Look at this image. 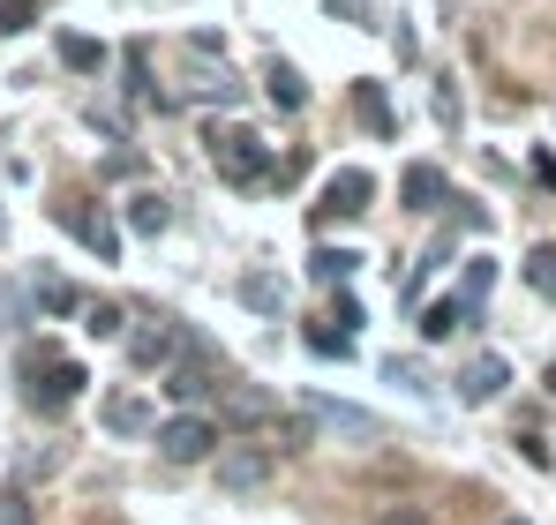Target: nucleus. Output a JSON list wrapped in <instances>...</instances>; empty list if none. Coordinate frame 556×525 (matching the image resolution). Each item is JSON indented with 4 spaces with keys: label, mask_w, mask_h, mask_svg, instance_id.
<instances>
[{
    "label": "nucleus",
    "mask_w": 556,
    "mask_h": 525,
    "mask_svg": "<svg viewBox=\"0 0 556 525\" xmlns=\"http://www.w3.org/2000/svg\"><path fill=\"white\" fill-rule=\"evenodd\" d=\"M91 338H121V308H91Z\"/></svg>",
    "instance_id": "obj_28"
},
{
    "label": "nucleus",
    "mask_w": 556,
    "mask_h": 525,
    "mask_svg": "<svg viewBox=\"0 0 556 525\" xmlns=\"http://www.w3.org/2000/svg\"><path fill=\"white\" fill-rule=\"evenodd\" d=\"M61 68H76V76H98V68H105V46L68 30V38H61Z\"/></svg>",
    "instance_id": "obj_17"
},
{
    "label": "nucleus",
    "mask_w": 556,
    "mask_h": 525,
    "mask_svg": "<svg viewBox=\"0 0 556 525\" xmlns=\"http://www.w3.org/2000/svg\"><path fill=\"white\" fill-rule=\"evenodd\" d=\"M188 98H203V105H233L241 98V76L211 53V46H195V68H188Z\"/></svg>",
    "instance_id": "obj_8"
},
{
    "label": "nucleus",
    "mask_w": 556,
    "mask_h": 525,
    "mask_svg": "<svg viewBox=\"0 0 556 525\" xmlns=\"http://www.w3.org/2000/svg\"><path fill=\"white\" fill-rule=\"evenodd\" d=\"M61 226H76V233H84V241H91V256H121V233H113V218H105V210H61Z\"/></svg>",
    "instance_id": "obj_12"
},
{
    "label": "nucleus",
    "mask_w": 556,
    "mask_h": 525,
    "mask_svg": "<svg viewBox=\"0 0 556 525\" xmlns=\"http://www.w3.org/2000/svg\"><path fill=\"white\" fill-rule=\"evenodd\" d=\"M105 428H113V436H143V428H151L143 398H113V406H105Z\"/></svg>",
    "instance_id": "obj_20"
},
{
    "label": "nucleus",
    "mask_w": 556,
    "mask_h": 525,
    "mask_svg": "<svg viewBox=\"0 0 556 525\" xmlns=\"http://www.w3.org/2000/svg\"><path fill=\"white\" fill-rule=\"evenodd\" d=\"M527 285H534L542 300H556V248H534V256H527Z\"/></svg>",
    "instance_id": "obj_24"
},
{
    "label": "nucleus",
    "mask_w": 556,
    "mask_h": 525,
    "mask_svg": "<svg viewBox=\"0 0 556 525\" xmlns=\"http://www.w3.org/2000/svg\"><path fill=\"white\" fill-rule=\"evenodd\" d=\"M0 233H8V218H0Z\"/></svg>",
    "instance_id": "obj_33"
},
{
    "label": "nucleus",
    "mask_w": 556,
    "mask_h": 525,
    "mask_svg": "<svg viewBox=\"0 0 556 525\" xmlns=\"http://www.w3.org/2000/svg\"><path fill=\"white\" fill-rule=\"evenodd\" d=\"M504 383H511L504 353H473V360L459 368V398H466V406H489V398H504Z\"/></svg>",
    "instance_id": "obj_9"
},
{
    "label": "nucleus",
    "mask_w": 556,
    "mask_h": 525,
    "mask_svg": "<svg viewBox=\"0 0 556 525\" xmlns=\"http://www.w3.org/2000/svg\"><path fill=\"white\" fill-rule=\"evenodd\" d=\"M271 481V458L264 450H218V488L226 496H249V488H264Z\"/></svg>",
    "instance_id": "obj_10"
},
{
    "label": "nucleus",
    "mask_w": 556,
    "mask_h": 525,
    "mask_svg": "<svg viewBox=\"0 0 556 525\" xmlns=\"http://www.w3.org/2000/svg\"><path fill=\"white\" fill-rule=\"evenodd\" d=\"M121 346H128L136 368H166V360L181 353V331H174L166 316H143V323H128V338H121Z\"/></svg>",
    "instance_id": "obj_7"
},
{
    "label": "nucleus",
    "mask_w": 556,
    "mask_h": 525,
    "mask_svg": "<svg viewBox=\"0 0 556 525\" xmlns=\"http://www.w3.org/2000/svg\"><path fill=\"white\" fill-rule=\"evenodd\" d=\"M383 375H391L399 390H429V368H421L414 353H391V360H383Z\"/></svg>",
    "instance_id": "obj_23"
},
{
    "label": "nucleus",
    "mask_w": 556,
    "mask_h": 525,
    "mask_svg": "<svg viewBox=\"0 0 556 525\" xmlns=\"http://www.w3.org/2000/svg\"><path fill=\"white\" fill-rule=\"evenodd\" d=\"M301 413H308L316 428H339V436H354V443H376V436H383V421H376V413L346 406V398H324V390H308V398H301Z\"/></svg>",
    "instance_id": "obj_6"
},
{
    "label": "nucleus",
    "mask_w": 556,
    "mask_h": 525,
    "mask_svg": "<svg viewBox=\"0 0 556 525\" xmlns=\"http://www.w3.org/2000/svg\"><path fill=\"white\" fill-rule=\"evenodd\" d=\"M301 338H308L316 353H346V331H301Z\"/></svg>",
    "instance_id": "obj_29"
},
{
    "label": "nucleus",
    "mask_w": 556,
    "mask_h": 525,
    "mask_svg": "<svg viewBox=\"0 0 556 525\" xmlns=\"http://www.w3.org/2000/svg\"><path fill=\"white\" fill-rule=\"evenodd\" d=\"M399 195H406V210H444V203H452V180L437 174V166H406Z\"/></svg>",
    "instance_id": "obj_11"
},
{
    "label": "nucleus",
    "mask_w": 556,
    "mask_h": 525,
    "mask_svg": "<svg viewBox=\"0 0 556 525\" xmlns=\"http://www.w3.org/2000/svg\"><path fill=\"white\" fill-rule=\"evenodd\" d=\"M0 525H38V511H30L23 488H0Z\"/></svg>",
    "instance_id": "obj_26"
},
{
    "label": "nucleus",
    "mask_w": 556,
    "mask_h": 525,
    "mask_svg": "<svg viewBox=\"0 0 556 525\" xmlns=\"http://www.w3.org/2000/svg\"><path fill=\"white\" fill-rule=\"evenodd\" d=\"M354 105H362V120H369L376 136H391V128H399V120H391V98H383V84H362V90H354Z\"/></svg>",
    "instance_id": "obj_21"
},
{
    "label": "nucleus",
    "mask_w": 556,
    "mask_h": 525,
    "mask_svg": "<svg viewBox=\"0 0 556 525\" xmlns=\"http://www.w3.org/2000/svg\"><path fill=\"white\" fill-rule=\"evenodd\" d=\"M46 0H0V38H15V30H30V15H38Z\"/></svg>",
    "instance_id": "obj_25"
},
{
    "label": "nucleus",
    "mask_w": 556,
    "mask_h": 525,
    "mask_svg": "<svg viewBox=\"0 0 556 525\" xmlns=\"http://www.w3.org/2000/svg\"><path fill=\"white\" fill-rule=\"evenodd\" d=\"M159 458H166V465H203V458H218V421L174 413V421L159 428Z\"/></svg>",
    "instance_id": "obj_4"
},
{
    "label": "nucleus",
    "mask_w": 556,
    "mask_h": 525,
    "mask_svg": "<svg viewBox=\"0 0 556 525\" xmlns=\"http://www.w3.org/2000/svg\"><path fill=\"white\" fill-rule=\"evenodd\" d=\"M549 390H556V360H549Z\"/></svg>",
    "instance_id": "obj_31"
},
{
    "label": "nucleus",
    "mask_w": 556,
    "mask_h": 525,
    "mask_svg": "<svg viewBox=\"0 0 556 525\" xmlns=\"http://www.w3.org/2000/svg\"><path fill=\"white\" fill-rule=\"evenodd\" d=\"M241 300H249V308H264V316H278V308H286V278H271V270H256V278L241 285Z\"/></svg>",
    "instance_id": "obj_18"
},
{
    "label": "nucleus",
    "mask_w": 556,
    "mask_h": 525,
    "mask_svg": "<svg viewBox=\"0 0 556 525\" xmlns=\"http://www.w3.org/2000/svg\"><path fill=\"white\" fill-rule=\"evenodd\" d=\"M211 158H218V174L233 180V188L271 180V143H264L256 128H226V136H211Z\"/></svg>",
    "instance_id": "obj_2"
},
{
    "label": "nucleus",
    "mask_w": 556,
    "mask_h": 525,
    "mask_svg": "<svg viewBox=\"0 0 556 525\" xmlns=\"http://www.w3.org/2000/svg\"><path fill=\"white\" fill-rule=\"evenodd\" d=\"M23 375H30V390H23V398H30L38 413L76 406V398H84V383H91L76 360H53V346H30V353H23Z\"/></svg>",
    "instance_id": "obj_1"
},
{
    "label": "nucleus",
    "mask_w": 556,
    "mask_h": 525,
    "mask_svg": "<svg viewBox=\"0 0 556 525\" xmlns=\"http://www.w3.org/2000/svg\"><path fill=\"white\" fill-rule=\"evenodd\" d=\"M211 390H218V346H211V338H188V346L174 353V368H166V398L195 406V398H211Z\"/></svg>",
    "instance_id": "obj_3"
},
{
    "label": "nucleus",
    "mask_w": 556,
    "mask_h": 525,
    "mask_svg": "<svg viewBox=\"0 0 556 525\" xmlns=\"http://www.w3.org/2000/svg\"><path fill=\"white\" fill-rule=\"evenodd\" d=\"M466 316H473V300H466V293L437 300V308H421V338H429V346H437V338H452V331H466Z\"/></svg>",
    "instance_id": "obj_14"
},
{
    "label": "nucleus",
    "mask_w": 556,
    "mask_h": 525,
    "mask_svg": "<svg viewBox=\"0 0 556 525\" xmlns=\"http://www.w3.org/2000/svg\"><path fill=\"white\" fill-rule=\"evenodd\" d=\"M264 84H271L278 113H301V105H308V84H301V68H293V61H271V68H264Z\"/></svg>",
    "instance_id": "obj_15"
},
{
    "label": "nucleus",
    "mask_w": 556,
    "mask_h": 525,
    "mask_svg": "<svg viewBox=\"0 0 556 525\" xmlns=\"http://www.w3.org/2000/svg\"><path fill=\"white\" fill-rule=\"evenodd\" d=\"M128 226H136V233H166V226H174L166 195H136V203H128Z\"/></svg>",
    "instance_id": "obj_19"
},
{
    "label": "nucleus",
    "mask_w": 556,
    "mask_h": 525,
    "mask_svg": "<svg viewBox=\"0 0 556 525\" xmlns=\"http://www.w3.org/2000/svg\"><path fill=\"white\" fill-rule=\"evenodd\" d=\"M376 203V174L369 166H346V174H331L324 180V195H316V218L331 226V218H362Z\"/></svg>",
    "instance_id": "obj_5"
},
{
    "label": "nucleus",
    "mask_w": 556,
    "mask_h": 525,
    "mask_svg": "<svg viewBox=\"0 0 556 525\" xmlns=\"http://www.w3.org/2000/svg\"><path fill=\"white\" fill-rule=\"evenodd\" d=\"M489 285H496V262H489V256H473V270H466V300H481Z\"/></svg>",
    "instance_id": "obj_27"
},
{
    "label": "nucleus",
    "mask_w": 556,
    "mask_h": 525,
    "mask_svg": "<svg viewBox=\"0 0 556 525\" xmlns=\"http://www.w3.org/2000/svg\"><path fill=\"white\" fill-rule=\"evenodd\" d=\"M256 436L271 443V450H308V443H316V421H308V413H271Z\"/></svg>",
    "instance_id": "obj_13"
},
{
    "label": "nucleus",
    "mask_w": 556,
    "mask_h": 525,
    "mask_svg": "<svg viewBox=\"0 0 556 525\" xmlns=\"http://www.w3.org/2000/svg\"><path fill=\"white\" fill-rule=\"evenodd\" d=\"M369 525H429V511H406V503H399V511H383V518H369Z\"/></svg>",
    "instance_id": "obj_30"
},
{
    "label": "nucleus",
    "mask_w": 556,
    "mask_h": 525,
    "mask_svg": "<svg viewBox=\"0 0 556 525\" xmlns=\"http://www.w3.org/2000/svg\"><path fill=\"white\" fill-rule=\"evenodd\" d=\"M496 525H527V518H496Z\"/></svg>",
    "instance_id": "obj_32"
},
{
    "label": "nucleus",
    "mask_w": 556,
    "mask_h": 525,
    "mask_svg": "<svg viewBox=\"0 0 556 525\" xmlns=\"http://www.w3.org/2000/svg\"><path fill=\"white\" fill-rule=\"evenodd\" d=\"M308 270H316L324 285H346V278L362 270V256H354V248H308Z\"/></svg>",
    "instance_id": "obj_16"
},
{
    "label": "nucleus",
    "mask_w": 556,
    "mask_h": 525,
    "mask_svg": "<svg viewBox=\"0 0 556 525\" xmlns=\"http://www.w3.org/2000/svg\"><path fill=\"white\" fill-rule=\"evenodd\" d=\"M38 308H46V316H76V308H84V293H76V285H61V278H38Z\"/></svg>",
    "instance_id": "obj_22"
}]
</instances>
